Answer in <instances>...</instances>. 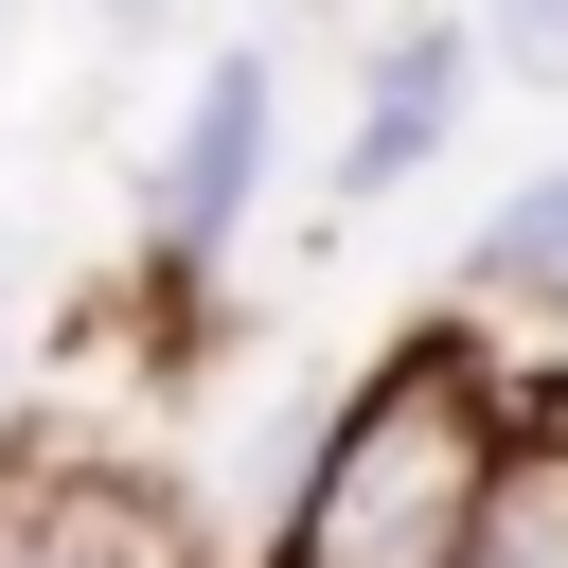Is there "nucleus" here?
I'll return each instance as SVG.
<instances>
[{
	"instance_id": "6e6552de",
	"label": "nucleus",
	"mask_w": 568,
	"mask_h": 568,
	"mask_svg": "<svg viewBox=\"0 0 568 568\" xmlns=\"http://www.w3.org/2000/svg\"><path fill=\"white\" fill-rule=\"evenodd\" d=\"M0 462H18V284H0Z\"/></svg>"
},
{
	"instance_id": "1a4fd4ad",
	"label": "nucleus",
	"mask_w": 568,
	"mask_h": 568,
	"mask_svg": "<svg viewBox=\"0 0 568 568\" xmlns=\"http://www.w3.org/2000/svg\"><path fill=\"white\" fill-rule=\"evenodd\" d=\"M89 18H106V36H142V18H178V0H89Z\"/></svg>"
},
{
	"instance_id": "f257e3e1",
	"label": "nucleus",
	"mask_w": 568,
	"mask_h": 568,
	"mask_svg": "<svg viewBox=\"0 0 568 568\" xmlns=\"http://www.w3.org/2000/svg\"><path fill=\"white\" fill-rule=\"evenodd\" d=\"M497 337H479V302L462 320H408L355 390H337V426H320V462L284 479V515L248 532V568H479V532H497V497H515V426H497Z\"/></svg>"
},
{
	"instance_id": "0eeeda50",
	"label": "nucleus",
	"mask_w": 568,
	"mask_h": 568,
	"mask_svg": "<svg viewBox=\"0 0 568 568\" xmlns=\"http://www.w3.org/2000/svg\"><path fill=\"white\" fill-rule=\"evenodd\" d=\"M479 53L515 89H568V0H479Z\"/></svg>"
},
{
	"instance_id": "7ed1b4c3",
	"label": "nucleus",
	"mask_w": 568,
	"mask_h": 568,
	"mask_svg": "<svg viewBox=\"0 0 568 568\" xmlns=\"http://www.w3.org/2000/svg\"><path fill=\"white\" fill-rule=\"evenodd\" d=\"M497 53H479V18H390L373 53H355V124H337V213H373V195H408L444 142H462V89H479Z\"/></svg>"
},
{
	"instance_id": "423d86ee",
	"label": "nucleus",
	"mask_w": 568,
	"mask_h": 568,
	"mask_svg": "<svg viewBox=\"0 0 568 568\" xmlns=\"http://www.w3.org/2000/svg\"><path fill=\"white\" fill-rule=\"evenodd\" d=\"M497 426H515V462H568V337L497 373Z\"/></svg>"
},
{
	"instance_id": "f03ea898",
	"label": "nucleus",
	"mask_w": 568,
	"mask_h": 568,
	"mask_svg": "<svg viewBox=\"0 0 568 568\" xmlns=\"http://www.w3.org/2000/svg\"><path fill=\"white\" fill-rule=\"evenodd\" d=\"M266 142H284V53H266V36H213L195 89H178V124L142 142V284L231 266V231H248V195H266Z\"/></svg>"
},
{
	"instance_id": "39448f33",
	"label": "nucleus",
	"mask_w": 568,
	"mask_h": 568,
	"mask_svg": "<svg viewBox=\"0 0 568 568\" xmlns=\"http://www.w3.org/2000/svg\"><path fill=\"white\" fill-rule=\"evenodd\" d=\"M479 568H568V462H515V497H497Z\"/></svg>"
},
{
	"instance_id": "20e7f679",
	"label": "nucleus",
	"mask_w": 568,
	"mask_h": 568,
	"mask_svg": "<svg viewBox=\"0 0 568 568\" xmlns=\"http://www.w3.org/2000/svg\"><path fill=\"white\" fill-rule=\"evenodd\" d=\"M462 284H479L497 320H550V337H568V160H550V178H515V195L479 213Z\"/></svg>"
}]
</instances>
